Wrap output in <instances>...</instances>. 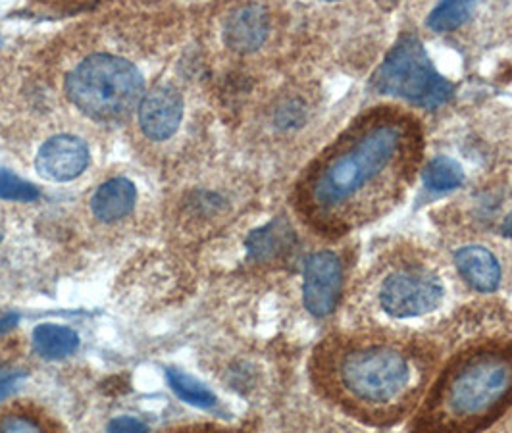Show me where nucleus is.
<instances>
[{"label": "nucleus", "mask_w": 512, "mask_h": 433, "mask_svg": "<svg viewBox=\"0 0 512 433\" xmlns=\"http://www.w3.org/2000/svg\"><path fill=\"white\" fill-rule=\"evenodd\" d=\"M89 149L74 135H56L39 149L35 166L41 176L52 181H72L89 166Z\"/></svg>", "instance_id": "1a4fd4ad"}, {"label": "nucleus", "mask_w": 512, "mask_h": 433, "mask_svg": "<svg viewBox=\"0 0 512 433\" xmlns=\"http://www.w3.org/2000/svg\"><path fill=\"white\" fill-rule=\"evenodd\" d=\"M166 378H168L172 391L178 395V399H181L183 403L199 408H212L216 405L214 393L203 383L191 378L189 374L180 372L176 368H168Z\"/></svg>", "instance_id": "dca6fc26"}, {"label": "nucleus", "mask_w": 512, "mask_h": 433, "mask_svg": "<svg viewBox=\"0 0 512 433\" xmlns=\"http://www.w3.org/2000/svg\"><path fill=\"white\" fill-rule=\"evenodd\" d=\"M341 260L332 251H320L305 262V283L303 299L308 312L316 318L332 314L341 295Z\"/></svg>", "instance_id": "0eeeda50"}, {"label": "nucleus", "mask_w": 512, "mask_h": 433, "mask_svg": "<svg viewBox=\"0 0 512 433\" xmlns=\"http://www.w3.org/2000/svg\"><path fill=\"white\" fill-rule=\"evenodd\" d=\"M66 93L85 116L116 122L141 104L145 81L128 60L114 54H91L70 72Z\"/></svg>", "instance_id": "20e7f679"}, {"label": "nucleus", "mask_w": 512, "mask_h": 433, "mask_svg": "<svg viewBox=\"0 0 512 433\" xmlns=\"http://www.w3.org/2000/svg\"><path fill=\"white\" fill-rule=\"evenodd\" d=\"M316 374L341 405L370 416H391L409 405L426 372L424 357L405 343L355 339L326 347Z\"/></svg>", "instance_id": "f03ea898"}, {"label": "nucleus", "mask_w": 512, "mask_h": 433, "mask_svg": "<svg viewBox=\"0 0 512 433\" xmlns=\"http://www.w3.org/2000/svg\"><path fill=\"white\" fill-rule=\"evenodd\" d=\"M372 87L387 97H397L434 110L453 95V85L432 64L424 45L414 35H403L372 77Z\"/></svg>", "instance_id": "39448f33"}, {"label": "nucleus", "mask_w": 512, "mask_h": 433, "mask_svg": "<svg viewBox=\"0 0 512 433\" xmlns=\"http://www.w3.org/2000/svg\"><path fill=\"white\" fill-rule=\"evenodd\" d=\"M39 195L41 193L33 183L10 174L8 170H0V199L31 203V201H37Z\"/></svg>", "instance_id": "a211bd4d"}, {"label": "nucleus", "mask_w": 512, "mask_h": 433, "mask_svg": "<svg viewBox=\"0 0 512 433\" xmlns=\"http://www.w3.org/2000/svg\"><path fill=\"white\" fill-rule=\"evenodd\" d=\"M24 376L26 372L22 370H0V401L6 399L16 389V385Z\"/></svg>", "instance_id": "412c9836"}, {"label": "nucleus", "mask_w": 512, "mask_h": 433, "mask_svg": "<svg viewBox=\"0 0 512 433\" xmlns=\"http://www.w3.org/2000/svg\"><path fill=\"white\" fill-rule=\"evenodd\" d=\"M137 201V189L128 178L104 181L91 199V210L97 220L112 224L126 218Z\"/></svg>", "instance_id": "f8f14e48"}, {"label": "nucleus", "mask_w": 512, "mask_h": 433, "mask_svg": "<svg viewBox=\"0 0 512 433\" xmlns=\"http://www.w3.org/2000/svg\"><path fill=\"white\" fill-rule=\"evenodd\" d=\"M474 12V2H443L428 18V27L437 33H447L461 27Z\"/></svg>", "instance_id": "f3484780"}, {"label": "nucleus", "mask_w": 512, "mask_h": 433, "mask_svg": "<svg viewBox=\"0 0 512 433\" xmlns=\"http://www.w3.org/2000/svg\"><path fill=\"white\" fill-rule=\"evenodd\" d=\"M270 31V18L264 6L245 4L231 12L224 26L226 45L235 52L260 49Z\"/></svg>", "instance_id": "9d476101"}, {"label": "nucleus", "mask_w": 512, "mask_h": 433, "mask_svg": "<svg viewBox=\"0 0 512 433\" xmlns=\"http://www.w3.org/2000/svg\"><path fill=\"white\" fill-rule=\"evenodd\" d=\"M0 241H2V233H0Z\"/></svg>", "instance_id": "b1692460"}, {"label": "nucleus", "mask_w": 512, "mask_h": 433, "mask_svg": "<svg viewBox=\"0 0 512 433\" xmlns=\"http://www.w3.org/2000/svg\"><path fill=\"white\" fill-rule=\"evenodd\" d=\"M455 264L462 278L468 281L476 291L491 293L499 287L501 266L486 247H480V245L462 247L461 251L455 255Z\"/></svg>", "instance_id": "9b49d317"}, {"label": "nucleus", "mask_w": 512, "mask_h": 433, "mask_svg": "<svg viewBox=\"0 0 512 433\" xmlns=\"http://www.w3.org/2000/svg\"><path fill=\"white\" fill-rule=\"evenodd\" d=\"M422 154L424 129L412 112L370 108L308 166L297 206L324 233L359 228L403 199Z\"/></svg>", "instance_id": "f257e3e1"}, {"label": "nucleus", "mask_w": 512, "mask_h": 433, "mask_svg": "<svg viewBox=\"0 0 512 433\" xmlns=\"http://www.w3.org/2000/svg\"><path fill=\"white\" fill-rule=\"evenodd\" d=\"M501 231H503V235H507V237H511L512 239V212L507 216V220L503 222V228H501Z\"/></svg>", "instance_id": "5701e85b"}, {"label": "nucleus", "mask_w": 512, "mask_h": 433, "mask_svg": "<svg viewBox=\"0 0 512 433\" xmlns=\"http://www.w3.org/2000/svg\"><path fill=\"white\" fill-rule=\"evenodd\" d=\"M183 118V99L172 85H158L139 104V126L151 141L170 139Z\"/></svg>", "instance_id": "6e6552de"}, {"label": "nucleus", "mask_w": 512, "mask_h": 433, "mask_svg": "<svg viewBox=\"0 0 512 433\" xmlns=\"http://www.w3.org/2000/svg\"><path fill=\"white\" fill-rule=\"evenodd\" d=\"M149 428L137 420V418H131V416H122V418H114L110 424H108V430L106 433H147Z\"/></svg>", "instance_id": "aec40b11"}, {"label": "nucleus", "mask_w": 512, "mask_h": 433, "mask_svg": "<svg viewBox=\"0 0 512 433\" xmlns=\"http://www.w3.org/2000/svg\"><path fill=\"white\" fill-rule=\"evenodd\" d=\"M422 181L430 191H437V193L453 191V189L461 187L462 181H464V172L457 160H453L449 156H436L422 170Z\"/></svg>", "instance_id": "2eb2a0df"}, {"label": "nucleus", "mask_w": 512, "mask_h": 433, "mask_svg": "<svg viewBox=\"0 0 512 433\" xmlns=\"http://www.w3.org/2000/svg\"><path fill=\"white\" fill-rule=\"evenodd\" d=\"M0 433H45L43 428L29 416L24 414H12L2 418Z\"/></svg>", "instance_id": "6ab92c4d"}, {"label": "nucleus", "mask_w": 512, "mask_h": 433, "mask_svg": "<svg viewBox=\"0 0 512 433\" xmlns=\"http://www.w3.org/2000/svg\"><path fill=\"white\" fill-rule=\"evenodd\" d=\"M512 403V343H486L455 358L420 414L422 430L472 432Z\"/></svg>", "instance_id": "7ed1b4c3"}, {"label": "nucleus", "mask_w": 512, "mask_h": 433, "mask_svg": "<svg viewBox=\"0 0 512 433\" xmlns=\"http://www.w3.org/2000/svg\"><path fill=\"white\" fill-rule=\"evenodd\" d=\"M16 324H18V316L16 314H8V316L0 318V333L10 332Z\"/></svg>", "instance_id": "4be33fe9"}, {"label": "nucleus", "mask_w": 512, "mask_h": 433, "mask_svg": "<svg viewBox=\"0 0 512 433\" xmlns=\"http://www.w3.org/2000/svg\"><path fill=\"white\" fill-rule=\"evenodd\" d=\"M293 231L283 220H274L262 230H256L249 235L247 239V249L249 255L255 260H270L276 256L282 255L291 245V235Z\"/></svg>", "instance_id": "4468645a"}, {"label": "nucleus", "mask_w": 512, "mask_h": 433, "mask_svg": "<svg viewBox=\"0 0 512 433\" xmlns=\"http://www.w3.org/2000/svg\"><path fill=\"white\" fill-rule=\"evenodd\" d=\"M33 347L47 360L70 357L79 347V335L66 326L41 324L33 332Z\"/></svg>", "instance_id": "ddd939ff"}, {"label": "nucleus", "mask_w": 512, "mask_h": 433, "mask_svg": "<svg viewBox=\"0 0 512 433\" xmlns=\"http://www.w3.org/2000/svg\"><path fill=\"white\" fill-rule=\"evenodd\" d=\"M443 301V285L436 274L407 268L391 274L380 289V303L395 318H414L436 310Z\"/></svg>", "instance_id": "423d86ee"}]
</instances>
